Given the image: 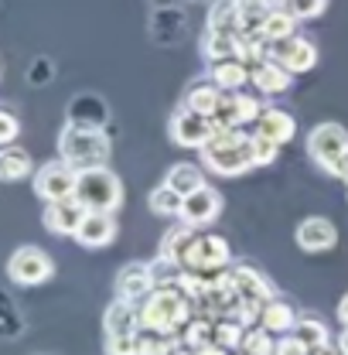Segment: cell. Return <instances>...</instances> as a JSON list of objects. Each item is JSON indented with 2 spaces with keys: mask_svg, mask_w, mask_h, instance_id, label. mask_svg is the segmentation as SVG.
<instances>
[{
  "mask_svg": "<svg viewBox=\"0 0 348 355\" xmlns=\"http://www.w3.org/2000/svg\"><path fill=\"white\" fill-rule=\"evenodd\" d=\"M338 349H342V355H348V324H345V331L338 335Z\"/></svg>",
  "mask_w": 348,
  "mask_h": 355,
  "instance_id": "cell-47",
  "label": "cell"
},
{
  "mask_svg": "<svg viewBox=\"0 0 348 355\" xmlns=\"http://www.w3.org/2000/svg\"><path fill=\"white\" fill-rule=\"evenodd\" d=\"M137 335H106V355H137Z\"/></svg>",
  "mask_w": 348,
  "mask_h": 355,
  "instance_id": "cell-39",
  "label": "cell"
},
{
  "mask_svg": "<svg viewBox=\"0 0 348 355\" xmlns=\"http://www.w3.org/2000/svg\"><path fill=\"white\" fill-rule=\"evenodd\" d=\"M202 164L218 178H239V175H246V171H253L256 161H253L250 133L218 130L216 127V137L202 147Z\"/></svg>",
  "mask_w": 348,
  "mask_h": 355,
  "instance_id": "cell-2",
  "label": "cell"
},
{
  "mask_svg": "<svg viewBox=\"0 0 348 355\" xmlns=\"http://www.w3.org/2000/svg\"><path fill=\"white\" fill-rule=\"evenodd\" d=\"M243 352L246 355H277V342H273V331L253 324L246 328V338H243Z\"/></svg>",
  "mask_w": 348,
  "mask_h": 355,
  "instance_id": "cell-35",
  "label": "cell"
},
{
  "mask_svg": "<svg viewBox=\"0 0 348 355\" xmlns=\"http://www.w3.org/2000/svg\"><path fill=\"white\" fill-rule=\"evenodd\" d=\"M260 35L270 44L284 42V38H294V35H297V17H294L284 3H277V7L270 10V17H266V24H263Z\"/></svg>",
  "mask_w": 348,
  "mask_h": 355,
  "instance_id": "cell-27",
  "label": "cell"
},
{
  "mask_svg": "<svg viewBox=\"0 0 348 355\" xmlns=\"http://www.w3.org/2000/svg\"><path fill=\"white\" fill-rule=\"evenodd\" d=\"M297 21H311V17H321L324 14V7H328V0H280Z\"/></svg>",
  "mask_w": 348,
  "mask_h": 355,
  "instance_id": "cell-37",
  "label": "cell"
},
{
  "mask_svg": "<svg viewBox=\"0 0 348 355\" xmlns=\"http://www.w3.org/2000/svg\"><path fill=\"white\" fill-rule=\"evenodd\" d=\"M51 273H55V260L44 253L42 246H21L7 260V277L17 287H38L44 280H51Z\"/></svg>",
  "mask_w": 348,
  "mask_h": 355,
  "instance_id": "cell-6",
  "label": "cell"
},
{
  "mask_svg": "<svg viewBox=\"0 0 348 355\" xmlns=\"http://www.w3.org/2000/svg\"><path fill=\"white\" fill-rule=\"evenodd\" d=\"M236 3V21L243 35H260L270 10L277 7V0H232Z\"/></svg>",
  "mask_w": 348,
  "mask_h": 355,
  "instance_id": "cell-22",
  "label": "cell"
},
{
  "mask_svg": "<svg viewBox=\"0 0 348 355\" xmlns=\"http://www.w3.org/2000/svg\"><path fill=\"white\" fill-rule=\"evenodd\" d=\"M17 130H21V123H17L14 110H10V106H3V110H0V144H3V147H7V144H14Z\"/></svg>",
  "mask_w": 348,
  "mask_h": 355,
  "instance_id": "cell-40",
  "label": "cell"
},
{
  "mask_svg": "<svg viewBox=\"0 0 348 355\" xmlns=\"http://www.w3.org/2000/svg\"><path fill=\"white\" fill-rule=\"evenodd\" d=\"M209 79H212L222 92H236V89L246 86V79H253V69H250V62H243L239 55H232V58L209 62Z\"/></svg>",
  "mask_w": 348,
  "mask_h": 355,
  "instance_id": "cell-17",
  "label": "cell"
},
{
  "mask_svg": "<svg viewBox=\"0 0 348 355\" xmlns=\"http://www.w3.org/2000/svg\"><path fill=\"white\" fill-rule=\"evenodd\" d=\"M116 239V219L113 212H96L89 209L79 232H76V243L79 246H89V250H99V246H110Z\"/></svg>",
  "mask_w": 348,
  "mask_h": 355,
  "instance_id": "cell-15",
  "label": "cell"
},
{
  "mask_svg": "<svg viewBox=\"0 0 348 355\" xmlns=\"http://www.w3.org/2000/svg\"><path fill=\"white\" fill-rule=\"evenodd\" d=\"M294 335L304 342L307 349H317V345H324V342H328V328H324L321 321H314V318H297Z\"/></svg>",
  "mask_w": 348,
  "mask_h": 355,
  "instance_id": "cell-36",
  "label": "cell"
},
{
  "mask_svg": "<svg viewBox=\"0 0 348 355\" xmlns=\"http://www.w3.org/2000/svg\"><path fill=\"white\" fill-rule=\"evenodd\" d=\"M307 355H342V349H335L331 342H324V345H317V349H307Z\"/></svg>",
  "mask_w": 348,
  "mask_h": 355,
  "instance_id": "cell-42",
  "label": "cell"
},
{
  "mask_svg": "<svg viewBox=\"0 0 348 355\" xmlns=\"http://www.w3.org/2000/svg\"><path fill=\"white\" fill-rule=\"evenodd\" d=\"M76 188H79V168H72L69 161H48L44 168L35 171V191L44 205L48 202H65V198H76Z\"/></svg>",
  "mask_w": 348,
  "mask_h": 355,
  "instance_id": "cell-5",
  "label": "cell"
},
{
  "mask_svg": "<svg viewBox=\"0 0 348 355\" xmlns=\"http://www.w3.org/2000/svg\"><path fill=\"white\" fill-rule=\"evenodd\" d=\"M218 212H222V195H218L216 188H198V191H191L188 198H184V209H181V219L188 222V225H209V222L218 219Z\"/></svg>",
  "mask_w": 348,
  "mask_h": 355,
  "instance_id": "cell-14",
  "label": "cell"
},
{
  "mask_svg": "<svg viewBox=\"0 0 348 355\" xmlns=\"http://www.w3.org/2000/svg\"><path fill=\"white\" fill-rule=\"evenodd\" d=\"M171 355H198V349H191V345H184V342H181V345H174Z\"/></svg>",
  "mask_w": 348,
  "mask_h": 355,
  "instance_id": "cell-46",
  "label": "cell"
},
{
  "mask_svg": "<svg viewBox=\"0 0 348 355\" xmlns=\"http://www.w3.org/2000/svg\"><path fill=\"white\" fill-rule=\"evenodd\" d=\"M181 342L191 345V349H205V345H212V342H216V318H205V314L191 318V321L184 324Z\"/></svg>",
  "mask_w": 348,
  "mask_h": 355,
  "instance_id": "cell-32",
  "label": "cell"
},
{
  "mask_svg": "<svg viewBox=\"0 0 348 355\" xmlns=\"http://www.w3.org/2000/svg\"><path fill=\"white\" fill-rule=\"evenodd\" d=\"M331 175H335V178H342V181H348V150L342 154V161L335 164V171H331Z\"/></svg>",
  "mask_w": 348,
  "mask_h": 355,
  "instance_id": "cell-43",
  "label": "cell"
},
{
  "mask_svg": "<svg viewBox=\"0 0 348 355\" xmlns=\"http://www.w3.org/2000/svg\"><path fill=\"white\" fill-rule=\"evenodd\" d=\"M76 198L86 205V209H96V212H116L123 205V181L106 168H89V171H79V188H76Z\"/></svg>",
  "mask_w": 348,
  "mask_h": 355,
  "instance_id": "cell-4",
  "label": "cell"
},
{
  "mask_svg": "<svg viewBox=\"0 0 348 355\" xmlns=\"http://www.w3.org/2000/svg\"><path fill=\"white\" fill-rule=\"evenodd\" d=\"M218 99H222V89L212 83V79H205V83H195V86L184 92V106L188 110H195V113H216Z\"/></svg>",
  "mask_w": 348,
  "mask_h": 355,
  "instance_id": "cell-29",
  "label": "cell"
},
{
  "mask_svg": "<svg viewBox=\"0 0 348 355\" xmlns=\"http://www.w3.org/2000/svg\"><path fill=\"white\" fill-rule=\"evenodd\" d=\"M195 318V301L177 287V284H157L154 294L147 301H140V321L143 328H154V331H184V324Z\"/></svg>",
  "mask_w": 348,
  "mask_h": 355,
  "instance_id": "cell-1",
  "label": "cell"
},
{
  "mask_svg": "<svg viewBox=\"0 0 348 355\" xmlns=\"http://www.w3.org/2000/svg\"><path fill=\"white\" fill-rule=\"evenodd\" d=\"M174 345L177 342L171 335L154 331V328H140V335H137V355H171Z\"/></svg>",
  "mask_w": 348,
  "mask_h": 355,
  "instance_id": "cell-34",
  "label": "cell"
},
{
  "mask_svg": "<svg viewBox=\"0 0 348 355\" xmlns=\"http://www.w3.org/2000/svg\"><path fill=\"white\" fill-rule=\"evenodd\" d=\"M239 44H243V31H216V28H209V35L202 42V51H205L209 62H218V58L239 55Z\"/></svg>",
  "mask_w": 348,
  "mask_h": 355,
  "instance_id": "cell-26",
  "label": "cell"
},
{
  "mask_svg": "<svg viewBox=\"0 0 348 355\" xmlns=\"http://www.w3.org/2000/svg\"><path fill=\"white\" fill-rule=\"evenodd\" d=\"M147 205H150L154 216H181V209H184V195L174 191L171 184H157V188L150 191Z\"/></svg>",
  "mask_w": 348,
  "mask_h": 355,
  "instance_id": "cell-31",
  "label": "cell"
},
{
  "mask_svg": "<svg viewBox=\"0 0 348 355\" xmlns=\"http://www.w3.org/2000/svg\"><path fill=\"white\" fill-rule=\"evenodd\" d=\"M157 287V273L150 263H127L116 273V297H127V301H147Z\"/></svg>",
  "mask_w": 348,
  "mask_h": 355,
  "instance_id": "cell-13",
  "label": "cell"
},
{
  "mask_svg": "<svg viewBox=\"0 0 348 355\" xmlns=\"http://www.w3.org/2000/svg\"><path fill=\"white\" fill-rule=\"evenodd\" d=\"M338 243V232H335V225L328 219H321V216H311L297 225V246L307 250V253H324V250H331Z\"/></svg>",
  "mask_w": 348,
  "mask_h": 355,
  "instance_id": "cell-19",
  "label": "cell"
},
{
  "mask_svg": "<svg viewBox=\"0 0 348 355\" xmlns=\"http://www.w3.org/2000/svg\"><path fill=\"white\" fill-rule=\"evenodd\" d=\"M260 324L263 328H270L273 335H287V331H294V324H297V311L290 308L287 301L273 297V301H266V304H263Z\"/></svg>",
  "mask_w": 348,
  "mask_h": 355,
  "instance_id": "cell-25",
  "label": "cell"
},
{
  "mask_svg": "<svg viewBox=\"0 0 348 355\" xmlns=\"http://www.w3.org/2000/svg\"><path fill=\"white\" fill-rule=\"evenodd\" d=\"M277 355H307V345L294 331H287V335H280V342H277Z\"/></svg>",
  "mask_w": 348,
  "mask_h": 355,
  "instance_id": "cell-41",
  "label": "cell"
},
{
  "mask_svg": "<svg viewBox=\"0 0 348 355\" xmlns=\"http://www.w3.org/2000/svg\"><path fill=\"white\" fill-rule=\"evenodd\" d=\"M216 137V120L209 116V113H195V110H177L171 116V140L177 147H195V150H202L209 140Z\"/></svg>",
  "mask_w": 348,
  "mask_h": 355,
  "instance_id": "cell-9",
  "label": "cell"
},
{
  "mask_svg": "<svg viewBox=\"0 0 348 355\" xmlns=\"http://www.w3.org/2000/svg\"><path fill=\"white\" fill-rule=\"evenodd\" d=\"M250 83L260 89V92H266V96H280V92H287V89H290L294 72H290V69H284L273 55H266L263 62L253 65V79H250Z\"/></svg>",
  "mask_w": 348,
  "mask_h": 355,
  "instance_id": "cell-16",
  "label": "cell"
},
{
  "mask_svg": "<svg viewBox=\"0 0 348 355\" xmlns=\"http://www.w3.org/2000/svg\"><path fill=\"white\" fill-rule=\"evenodd\" d=\"M243 338H246V324L232 314H222L216 318V345L222 349H243Z\"/></svg>",
  "mask_w": 348,
  "mask_h": 355,
  "instance_id": "cell-33",
  "label": "cell"
},
{
  "mask_svg": "<svg viewBox=\"0 0 348 355\" xmlns=\"http://www.w3.org/2000/svg\"><path fill=\"white\" fill-rule=\"evenodd\" d=\"M260 137H270V140H277L280 147L287 144V140H294V133H297V123H294V116L287 113V110H263L260 120H256V130Z\"/></svg>",
  "mask_w": 348,
  "mask_h": 355,
  "instance_id": "cell-21",
  "label": "cell"
},
{
  "mask_svg": "<svg viewBox=\"0 0 348 355\" xmlns=\"http://www.w3.org/2000/svg\"><path fill=\"white\" fill-rule=\"evenodd\" d=\"M338 321H342V324H348V294L338 301Z\"/></svg>",
  "mask_w": 348,
  "mask_h": 355,
  "instance_id": "cell-45",
  "label": "cell"
},
{
  "mask_svg": "<svg viewBox=\"0 0 348 355\" xmlns=\"http://www.w3.org/2000/svg\"><path fill=\"white\" fill-rule=\"evenodd\" d=\"M164 184H171L174 191H181V195L188 198L191 191L205 188V175H202V168H195V164L181 161V164H174L171 171H168V178H164Z\"/></svg>",
  "mask_w": 348,
  "mask_h": 355,
  "instance_id": "cell-30",
  "label": "cell"
},
{
  "mask_svg": "<svg viewBox=\"0 0 348 355\" xmlns=\"http://www.w3.org/2000/svg\"><path fill=\"white\" fill-rule=\"evenodd\" d=\"M103 328H106V335H137V331L143 328L140 304H137V301H127V297H116V301L106 308Z\"/></svg>",
  "mask_w": 348,
  "mask_h": 355,
  "instance_id": "cell-18",
  "label": "cell"
},
{
  "mask_svg": "<svg viewBox=\"0 0 348 355\" xmlns=\"http://www.w3.org/2000/svg\"><path fill=\"white\" fill-rule=\"evenodd\" d=\"M232 287L243 301H256V304H266V301L277 297L273 287L266 284V277L253 266H232Z\"/></svg>",
  "mask_w": 348,
  "mask_h": 355,
  "instance_id": "cell-20",
  "label": "cell"
},
{
  "mask_svg": "<svg viewBox=\"0 0 348 355\" xmlns=\"http://www.w3.org/2000/svg\"><path fill=\"white\" fill-rule=\"evenodd\" d=\"M110 137L106 130L82 127V123H65V130L58 133V157L69 161L72 168L89 171V168H106L110 164Z\"/></svg>",
  "mask_w": 348,
  "mask_h": 355,
  "instance_id": "cell-3",
  "label": "cell"
},
{
  "mask_svg": "<svg viewBox=\"0 0 348 355\" xmlns=\"http://www.w3.org/2000/svg\"><path fill=\"white\" fill-rule=\"evenodd\" d=\"M260 113H263L260 103H256L253 96H246L243 89H236V92H222L212 120H216L218 130H239V127H246V123H256Z\"/></svg>",
  "mask_w": 348,
  "mask_h": 355,
  "instance_id": "cell-10",
  "label": "cell"
},
{
  "mask_svg": "<svg viewBox=\"0 0 348 355\" xmlns=\"http://www.w3.org/2000/svg\"><path fill=\"white\" fill-rule=\"evenodd\" d=\"M239 355H246V352H239Z\"/></svg>",
  "mask_w": 348,
  "mask_h": 355,
  "instance_id": "cell-48",
  "label": "cell"
},
{
  "mask_svg": "<svg viewBox=\"0 0 348 355\" xmlns=\"http://www.w3.org/2000/svg\"><path fill=\"white\" fill-rule=\"evenodd\" d=\"M270 55H273L284 69H290L294 76L311 72V69L317 65V48H314V42H307V38H301V35L270 44Z\"/></svg>",
  "mask_w": 348,
  "mask_h": 355,
  "instance_id": "cell-12",
  "label": "cell"
},
{
  "mask_svg": "<svg viewBox=\"0 0 348 355\" xmlns=\"http://www.w3.org/2000/svg\"><path fill=\"white\" fill-rule=\"evenodd\" d=\"M250 144H253V161L256 164H273L277 154H280V144L270 140V137H260V133H250Z\"/></svg>",
  "mask_w": 348,
  "mask_h": 355,
  "instance_id": "cell-38",
  "label": "cell"
},
{
  "mask_svg": "<svg viewBox=\"0 0 348 355\" xmlns=\"http://www.w3.org/2000/svg\"><path fill=\"white\" fill-rule=\"evenodd\" d=\"M348 150V133L338 123H317L307 133V154L314 157L317 168H324L328 175L335 171V164L342 161V154Z\"/></svg>",
  "mask_w": 348,
  "mask_h": 355,
  "instance_id": "cell-8",
  "label": "cell"
},
{
  "mask_svg": "<svg viewBox=\"0 0 348 355\" xmlns=\"http://www.w3.org/2000/svg\"><path fill=\"white\" fill-rule=\"evenodd\" d=\"M232 253H229V243L222 236H195L188 257H184V266L181 270H195V273H205L209 280H216L218 273L229 266Z\"/></svg>",
  "mask_w": 348,
  "mask_h": 355,
  "instance_id": "cell-7",
  "label": "cell"
},
{
  "mask_svg": "<svg viewBox=\"0 0 348 355\" xmlns=\"http://www.w3.org/2000/svg\"><path fill=\"white\" fill-rule=\"evenodd\" d=\"M195 225H177L171 229L168 236H164V243H161V260L168 266H184V257H188V250H191V243H195V232H191Z\"/></svg>",
  "mask_w": 348,
  "mask_h": 355,
  "instance_id": "cell-23",
  "label": "cell"
},
{
  "mask_svg": "<svg viewBox=\"0 0 348 355\" xmlns=\"http://www.w3.org/2000/svg\"><path fill=\"white\" fill-rule=\"evenodd\" d=\"M198 355H229V349H222V345H205V349H198Z\"/></svg>",
  "mask_w": 348,
  "mask_h": 355,
  "instance_id": "cell-44",
  "label": "cell"
},
{
  "mask_svg": "<svg viewBox=\"0 0 348 355\" xmlns=\"http://www.w3.org/2000/svg\"><path fill=\"white\" fill-rule=\"evenodd\" d=\"M86 205L79 202V198H65V202H48L44 205V229L48 232H55V236H72L76 239V232H79V225L86 219Z\"/></svg>",
  "mask_w": 348,
  "mask_h": 355,
  "instance_id": "cell-11",
  "label": "cell"
},
{
  "mask_svg": "<svg viewBox=\"0 0 348 355\" xmlns=\"http://www.w3.org/2000/svg\"><path fill=\"white\" fill-rule=\"evenodd\" d=\"M106 120H110V113H106V106H103L96 96H79V99H72V106H69V123H82V127L103 130Z\"/></svg>",
  "mask_w": 348,
  "mask_h": 355,
  "instance_id": "cell-24",
  "label": "cell"
},
{
  "mask_svg": "<svg viewBox=\"0 0 348 355\" xmlns=\"http://www.w3.org/2000/svg\"><path fill=\"white\" fill-rule=\"evenodd\" d=\"M31 171H35L31 154H28L24 147L7 144V147H3V154H0V178H3V181H21V178H28Z\"/></svg>",
  "mask_w": 348,
  "mask_h": 355,
  "instance_id": "cell-28",
  "label": "cell"
}]
</instances>
